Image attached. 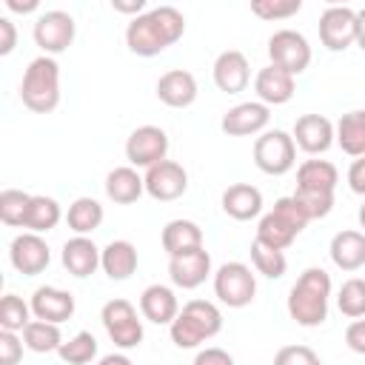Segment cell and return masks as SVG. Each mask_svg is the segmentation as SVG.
Returning <instances> with one entry per match:
<instances>
[{"label":"cell","instance_id":"cell-50","mask_svg":"<svg viewBox=\"0 0 365 365\" xmlns=\"http://www.w3.org/2000/svg\"><path fill=\"white\" fill-rule=\"evenodd\" d=\"M97 365H131V359H128L125 354H108V356H103Z\"/></svg>","mask_w":365,"mask_h":365},{"label":"cell","instance_id":"cell-42","mask_svg":"<svg viewBox=\"0 0 365 365\" xmlns=\"http://www.w3.org/2000/svg\"><path fill=\"white\" fill-rule=\"evenodd\" d=\"M23 359V339L14 331H0V365H17Z\"/></svg>","mask_w":365,"mask_h":365},{"label":"cell","instance_id":"cell-11","mask_svg":"<svg viewBox=\"0 0 365 365\" xmlns=\"http://www.w3.org/2000/svg\"><path fill=\"white\" fill-rule=\"evenodd\" d=\"M168 154V134L160 125H140L125 140V160L131 168H151Z\"/></svg>","mask_w":365,"mask_h":365},{"label":"cell","instance_id":"cell-31","mask_svg":"<svg viewBox=\"0 0 365 365\" xmlns=\"http://www.w3.org/2000/svg\"><path fill=\"white\" fill-rule=\"evenodd\" d=\"M60 220H63V211H60V202L54 197L31 194V202H29V211H26V220H23V228H29L31 234H46V231L57 228Z\"/></svg>","mask_w":365,"mask_h":365},{"label":"cell","instance_id":"cell-33","mask_svg":"<svg viewBox=\"0 0 365 365\" xmlns=\"http://www.w3.org/2000/svg\"><path fill=\"white\" fill-rule=\"evenodd\" d=\"M23 345L34 354H51L60 351L63 336H60V325L54 322H43V319H31L23 328Z\"/></svg>","mask_w":365,"mask_h":365},{"label":"cell","instance_id":"cell-25","mask_svg":"<svg viewBox=\"0 0 365 365\" xmlns=\"http://www.w3.org/2000/svg\"><path fill=\"white\" fill-rule=\"evenodd\" d=\"M140 314L154 325H171L180 314V302L168 285L154 282L140 294Z\"/></svg>","mask_w":365,"mask_h":365},{"label":"cell","instance_id":"cell-21","mask_svg":"<svg viewBox=\"0 0 365 365\" xmlns=\"http://www.w3.org/2000/svg\"><path fill=\"white\" fill-rule=\"evenodd\" d=\"M157 100L168 108H188L197 100V80L185 68H171L157 80Z\"/></svg>","mask_w":365,"mask_h":365},{"label":"cell","instance_id":"cell-13","mask_svg":"<svg viewBox=\"0 0 365 365\" xmlns=\"http://www.w3.org/2000/svg\"><path fill=\"white\" fill-rule=\"evenodd\" d=\"M143 180H145V194L157 202H174L188 191V171L174 160H163L151 165Z\"/></svg>","mask_w":365,"mask_h":365},{"label":"cell","instance_id":"cell-35","mask_svg":"<svg viewBox=\"0 0 365 365\" xmlns=\"http://www.w3.org/2000/svg\"><path fill=\"white\" fill-rule=\"evenodd\" d=\"M251 262L257 268V274L268 277V279H279L288 268V259H285V251H277V248H268L262 242H251Z\"/></svg>","mask_w":365,"mask_h":365},{"label":"cell","instance_id":"cell-48","mask_svg":"<svg viewBox=\"0 0 365 365\" xmlns=\"http://www.w3.org/2000/svg\"><path fill=\"white\" fill-rule=\"evenodd\" d=\"M6 9H9V11H17V14H29V11H37V0H26V3H20V0H6Z\"/></svg>","mask_w":365,"mask_h":365},{"label":"cell","instance_id":"cell-41","mask_svg":"<svg viewBox=\"0 0 365 365\" xmlns=\"http://www.w3.org/2000/svg\"><path fill=\"white\" fill-rule=\"evenodd\" d=\"M274 365H322V359L308 345H285L277 351Z\"/></svg>","mask_w":365,"mask_h":365},{"label":"cell","instance_id":"cell-5","mask_svg":"<svg viewBox=\"0 0 365 365\" xmlns=\"http://www.w3.org/2000/svg\"><path fill=\"white\" fill-rule=\"evenodd\" d=\"M308 225V217L305 211L299 208V202L294 197H279L274 202V208L259 220L257 225V242L268 245V248H277V251H285L299 234L302 228Z\"/></svg>","mask_w":365,"mask_h":365},{"label":"cell","instance_id":"cell-2","mask_svg":"<svg viewBox=\"0 0 365 365\" xmlns=\"http://www.w3.org/2000/svg\"><path fill=\"white\" fill-rule=\"evenodd\" d=\"M331 277L325 268H305L288 291V317L302 328H317L328 319Z\"/></svg>","mask_w":365,"mask_h":365},{"label":"cell","instance_id":"cell-22","mask_svg":"<svg viewBox=\"0 0 365 365\" xmlns=\"http://www.w3.org/2000/svg\"><path fill=\"white\" fill-rule=\"evenodd\" d=\"M222 211L237 220V222H245V220H254L259 217L262 211V191L251 182H234L222 191V200H220Z\"/></svg>","mask_w":365,"mask_h":365},{"label":"cell","instance_id":"cell-10","mask_svg":"<svg viewBox=\"0 0 365 365\" xmlns=\"http://www.w3.org/2000/svg\"><path fill=\"white\" fill-rule=\"evenodd\" d=\"M34 43L43 48V54L54 57V54H63L71 43H74V34H77V23L68 11H60V9H51V11H43L37 20H34Z\"/></svg>","mask_w":365,"mask_h":365},{"label":"cell","instance_id":"cell-34","mask_svg":"<svg viewBox=\"0 0 365 365\" xmlns=\"http://www.w3.org/2000/svg\"><path fill=\"white\" fill-rule=\"evenodd\" d=\"M57 354L66 365H91L97 356V339L91 331H80L68 342H63Z\"/></svg>","mask_w":365,"mask_h":365},{"label":"cell","instance_id":"cell-32","mask_svg":"<svg viewBox=\"0 0 365 365\" xmlns=\"http://www.w3.org/2000/svg\"><path fill=\"white\" fill-rule=\"evenodd\" d=\"M66 222L77 237H88L103 222V205L94 197H77L66 211Z\"/></svg>","mask_w":365,"mask_h":365},{"label":"cell","instance_id":"cell-47","mask_svg":"<svg viewBox=\"0 0 365 365\" xmlns=\"http://www.w3.org/2000/svg\"><path fill=\"white\" fill-rule=\"evenodd\" d=\"M111 9L120 11V14H134V17H140L143 11H148L145 9V0H111Z\"/></svg>","mask_w":365,"mask_h":365},{"label":"cell","instance_id":"cell-49","mask_svg":"<svg viewBox=\"0 0 365 365\" xmlns=\"http://www.w3.org/2000/svg\"><path fill=\"white\" fill-rule=\"evenodd\" d=\"M356 46L365 51V9L356 11Z\"/></svg>","mask_w":365,"mask_h":365},{"label":"cell","instance_id":"cell-38","mask_svg":"<svg viewBox=\"0 0 365 365\" xmlns=\"http://www.w3.org/2000/svg\"><path fill=\"white\" fill-rule=\"evenodd\" d=\"M29 202H31V194H26V191H20V188H6V191H0V220H3L6 225H11V228H23Z\"/></svg>","mask_w":365,"mask_h":365},{"label":"cell","instance_id":"cell-9","mask_svg":"<svg viewBox=\"0 0 365 365\" xmlns=\"http://www.w3.org/2000/svg\"><path fill=\"white\" fill-rule=\"evenodd\" d=\"M268 57H271V66L297 77L311 66V46L299 31L279 29L268 37Z\"/></svg>","mask_w":365,"mask_h":365},{"label":"cell","instance_id":"cell-43","mask_svg":"<svg viewBox=\"0 0 365 365\" xmlns=\"http://www.w3.org/2000/svg\"><path fill=\"white\" fill-rule=\"evenodd\" d=\"M345 345H348L354 354H362V356H365V319H354V322L345 328Z\"/></svg>","mask_w":365,"mask_h":365},{"label":"cell","instance_id":"cell-15","mask_svg":"<svg viewBox=\"0 0 365 365\" xmlns=\"http://www.w3.org/2000/svg\"><path fill=\"white\" fill-rule=\"evenodd\" d=\"M268 120H271L268 106L259 100H248V103H237L234 108H228L220 120V128L228 137H248V134L265 131Z\"/></svg>","mask_w":365,"mask_h":365},{"label":"cell","instance_id":"cell-36","mask_svg":"<svg viewBox=\"0 0 365 365\" xmlns=\"http://www.w3.org/2000/svg\"><path fill=\"white\" fill-rule=\"evenodd\" d=\"M336 308L342 317H351V319L365 317V279L362 277H351L342 282L336 294Z\"/></svg>","mask_w":365,"mask_h":365},{"label":"cell","instance_id":"cell-7","mask_svg":"<svg viewBox=\"0 0 365 365\" xmlns=\"http://www.w3.org/2000/svg\"><path fill=\"white\" fill-rule=\"evenodd\" d=\"M100 319H103V328H106L108 339L117 348L128 351V348H137L143 342V319H140L137 308L128 299H123V297L108 299L100 311Z\"/></svg>","mask_w":365,"mask_h":365},{"label":"cell","instance_id":"cell-16","mask_svg":"<svg viewBox=\"0 0 365 365\" xmlns=\"http://www.w3.org/2000/svg\"><path fill=\"white\" fill-rule=\"evenodd\" d=\"M291 137L305 154H325L334 145V123L322 114H302L297 117Z\"/></svg>","mask_w":365,"mask_h":365},{"label":"cell","instance_id":"cell-24","mask_svg":"<svg viewBox=\"0 0 365 365\" xmlns=\"http://www.w3.org/2000/svg\"><path fill=\"white\" fill-rule=\"evenodd\" d=\"M254 91H257L259 103H265V106H285L294 97L297 83L288 71H282L277 66H265L254 77Z\"/></svg>","mask_w":365,"mask_h":365},{"label":"cell","instance_id":"cell-17","mask_svg":"<svg viewBox=\"0 0 365 365\" xmlns=\"http://www.w3.org/2000/svg\"><path fill=\"white\" fill-rule=\"evenodd\" d=\"M31 314L34 319H43V322H66L74 317V297L63 288H54V285H40L34 294H31Z\"/></svg>","mask_w":365,"mask_h":365},{"label":"cell","instance_id":"cell-39","mask_svg":"<svg viewBox=\"0 0 365 365\" xmlns=\"http://www.w3.org/2000/svg\"><path fill=\"white\" fill-rule=\"evenodd\" d=\"M291 197L299 202V208L305 211L308 222L328 217L331 208H334V194H331V191H294Z\"/></svg>","mask_w":365,"mask_h":365},{"label":"cell","instance_id":"cell-44","mask_svg":"<svg viewBox=\"0 0 365 365\" xmlns=\"http://www.w3.org/2000/svg\"><path fill=\"white\" fill-rule=\"evenodd\" d=\"M191 365H234V356L222 348H202Z\"/></svg>","mask_w":365,"mask_h":365},{"label":"cell","instance_id":"cell-27","mask_svg":"<svg viewBox=\"0 0 365 365\" xmlns=\"http://www.w3.org/2000/svg\"><path fill=\"white\" fill-rule=\"evenodd\" d=\"M143 191H145V180L131 165H120V168H111L106 174V197L117 205L137 202L143 197Z\"/></svg>","mask_w":365,"mask_h":365},{"label":"cell","instance_id":"cell-40","mask_svg":"<svg viewBox=\"0 0 365 365\" xmlns=\"http://www.w3.org/2000/svg\"><path fill=\"white\" fill-rule=\"evenodd\" d=\"M302 9V0H254L251 11L262 20H285Z\"/></svg>","mask_w":365,"mask_h":365},{"label":"cell","instance_id":"cell-45","mask_svg":"<svg viewBox=\"0 0 365 365\" xmlns=\"http://www.w3.org/2000/svg\"><path fill=\"white\" fill-rule=\"evenodd\" d=\"M348 185H351L354 194L365 197V157H356L351 163V168H348Z\"/></svg>","mask_w":365,"mask_h":365},{"label":"cell","instance_id":"cell-3","mask_svg":"<svg viewBox=\"0 0 365 365\" xmlns=\"http://www.w3.org/2000/svg\"><path fill=\"white\" fill-rule=\"evenodd\" d=\"M168 331H171V342L177 348H182V351L200 348L202 342L214 339L222 331V314L208 299H191L180 308V314L168 325Z\"/></svg>","mask_w":365,"mask_h":365},{"label":"cell","instance_id":"cell-37","mask_svg":"<svg viewBox=\"0 0 365 365\" xmlns=\"http://www.w3.org/2000/svg\"><path fill=\"white\" fill-rule=\"evenodd\" d=\"M31 322V305L23 302L17 294H6L0 299V331H23Z\"/></svg>","mask_w":365,"mask_h":365},{"label":"cell","instance_id":"cell-30","mask_svg":"<svg viewBox=\"0 0 365 365\" xmlns=\"http://www.w3.org/2000/svg\"><path fill=\"white\" fill-rule=\"evenodd\" d=\"M339 182V171L328 160H305L297 168V191H331Z\"/></svg>","mask_w":365,"mask_h":365},{"label":"cell","instance_id":"cell-12","mask_svg":"<svg viewBox=\"0 0 365 365\" xmlns=\"http://www.w3.org/2000/svg\"><path fill=\"white\" fill-rule=\"evenodd\" d=\"M319 43L328 51H345L356 43V11L348 6H328L319 14Z\"/></svg>","mask_w":365,"mask_h":365},{"label":"cell","instance_id":"cell-14","mask_svg":"<svg viewBox=\"0 0 365 365\" xmlns=\"http://www.w3.org/2000/svg\"><path fill=\"white\" fill-rule=\"evenodd\" d=\"M9 259L14 265V271H20L23 277H37L48 268L51 262V251L46 245V240L40 234H17L9 245Z\"/></svg>","mask_w":365,"mask_h":365},{"label":"cell","instance_id":"cell-28","mask_svg":"<svg viewBox=\"0 0 365 365\" xmlns=\"http://www.w3.org/2000/svg\"><path fill=\"white\" fill-rule=\"evenodd\" d=\"M137 262H140V257H137L134 242H128V240H111V242L103 248L100 268L106 271L108 279L123 282V279H128V277L137 271Z\"/></svg>","mask_w":365,"mask_h":365},{"label":"cell","instance_id":"cell-51","mask_svg":"<svg viewBox=\"0 0 365 365\" xmlns=\"http://www.w3.org/2000/svg\"><path fill=\"white\" fill-rule=\"evenodd\" d=\"M356 220H359V228H365V200H362V205L356 211Z\"/></svg>","mask_w":365,"mask_h":365},{"label":"cell","instance_id":"cell-19","mask_svg":"<svg viewBox=\"0 0 365 365\" xmlns=\"http://www.w3.org/2000/svg\"><path fill=\"white\" fill-rule=\"evenodd\" d=\"M251 80V68H248V57L237 48L222 51L214 60V86L225 94H240L248 88Z\"/></svg>","mask_w":365,"mask_h":365},{"label":"cell","instance_id":"cell-4","mask_svg":"<svg viewBox=\"0 0 365 365\" xmlns=\"http://www.w3.org/2000/svg\"><path fill=\"white\" fill-rule=\"evenodd\" d=\"M20 100L34 114H51L60 106V66L54 57L40 54L29 63L20 80Z\"/></svg>","mask_w":365,"mask_h":365},{"label":"cell","instance_id":"cell-1","mask_svg":"<svg viewBox=\"0 0 365 365\" xmlns=\"http://www.w3.org/2000/svg\"><path fill=\"white\" fill-rule=\"evenodd\" d=\"M185 31V17L174 6H157L131 17L125 26V46L137 57H157L168 46H174Z\"/></svg>","mask_w":365,"mask_h":365},{"label":"cell","instance_id":"cell-20","mask_svg":"<svg viewBox=\"0 0 365 365\" xmlns=\"http://www.w3.org/2000/svg\"><path fill=\"white\" fill-rule=\"evenodd\" d=\"M60 259H63V268H66L71 277L86 279V277H91V274L100 268L103 251L94 245V240H88V237H77V234H74L71 240H66Z\"/></svg>","mask_w":365,"mask_h":365},{"label":"cell","instance_id":"cell-29","mask_svg":"<svg viewBox=\"0 0 365 365\" xmlns=\"http://www.w3.org/2000/svg\"><path fill=\"white\" fill-rule=\"evenodd\" d=\"M334 140L348 157H365V108L342 114L334 125Z\"/></svg>","mask_w":365,"mask_h":365},{"label":"cell","instance_id":"cell-8","mask_svg":"<svg viewBox=\"0 0 365 365\" xmlns=\"http://www.w3.org/2000/svg\"><path fill=\"white\" fill-rule=\"evenodd\" d=\"M214 294L228 308H245L257 297V277L245 262H225L214 271Z\"/></svg>","mask_w":365,"mask_h":365},{"label":"cell","instance_id":"cell-6","mask_svg":"<svg viewBox=\"0 0 365 365\" xmlns=\"http://www.w3.org/2000/svg\"><path fill=\"white\" fill-rule=\"evenodd\" d=\"M297 163V143L288 131H262L254 140V165L268 177H282Z\"/></svg>","mask_w":365,"mask_h":365},{"label":"cell","instance_id":"cell-23","mask_svg":"<svg viewBox=\"0 0 365 365\" xmlns=\"http://www.w3.org/2000/svg\"><path fill=\"white\" fill-rule=\"evenodd\" d=\"M160 242H163V251L168 254V259L205 248L202 245V228L194 220H182V217L165 222V228L160 234Z\"/></svg>","mask_w":365,"mask_h":365},{"label":"cell","instance_id":"cell-26","mask_svg":"<svg viewBox=\"0 0 365 365\" xmlns=\"http://www.w3.org/2000/svg\"><path fill=\"white\" fill-rule=\"evenodd\" d=\"M331 262L339 271H359L365 265V234L362 231H339L334 234L331 245H328Z\"/></svg>","mask_w":365,"mask_h":365},{"label":"cell","instance_id":"cell-46","mask_svg":"<svg viewBox=\"0 0 365 365\" xmlns=\"http://www.w3.org/2000/svg\"><path fill=\"white\" fill-rule=\"evenodd\" d=\"M14 46H17V29H14V23L9 17H0V54L3 57L11 54Z\"/></svg>","mask_w":365,"mask_h":365},{"label":"cell","instance_id":"cell-18","mask_svg":"<svg viewBox=\"0 0 365 365\" xmlns=\"http://www.w3.org/2000/svg\"><path fill=\"white\" fill-rule=\"evenodd\" d=\"M168 277L182 291L200 288L211 277V254L205 248H200V251H191L182 257H171L168 259Z\"/></svg>","mask_w":365,"mask_h":365}]
</instances>
